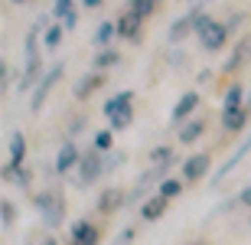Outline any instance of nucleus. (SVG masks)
I'll return each instance as SVG.
<instances>
[{"instance_id": "nucleus-1", "label": "nucleus", "mask_w": 251, "mask_h": 245, "mask_svg": "<svg viewBox=\"0 0 251 245\" xmlns=\"http://www.w3.org/2000/svg\"><path fill=\"white\" fill-rule=\"evenodd\" d=\"M33 206H36L39 219H43L49 229L62 226V219H65V199L59 196L56 190H39L36 199H33Z\"/></svg>"}, {"instance_id": "nucleus-2", "label": "nucleus", "mask_w": 251, "mask_h": 245, "mask_svg": "<svg viewBox=\"0 0 251 245\" xmlns=\"http://www.w3.org/2000/svg\"><path fill=\"white\" fill-rule=\"evenodd\" d=\"M104 177V154L95 151V147H88V151H82V161H78V167H75V187L85 190L92 187L95 180Z\"/></svg>"}, {"instance_id": "nucleus-3", "label": "nucleus", "mask_w": 251, "mask_h": 245, "mask_svg": "<svg viewBox=\"0 0 251 245\" xmlns=\"http://www.w3.org/2000/svg\"><path fill=\"white\" fill-rule=\"evenodd\" d=\"M7 151H10V161L3 163V183H13L17 170H23V161H26V134L13 131V134H10Z\"/></svg>"}, {"instance_id": "nucleus-4", "label": "nucleus", "mask_w": 251, "mask_h": 245, "mask_svg": "<svg viewBox=\"0 0 251 245\" xmlns=\"http://www.w3.org/2000/svg\"><path fill=\"white\" fill-rule=\"evenodd\" d=\"M209 170H212V154H209V151H196L193 157L183 161L179 177L186 180V183H199L202 177H209Z\"/></svg>"}, {"instance_id": "nucleus-5", "label": "nucleus", "mask_w": 251, "mask_h": 245, "mask_svg": "<svg viewBox=\"0 0 251 245\" xmlns=\"http://www.w3.org/2000/svg\"><path fill=\"white\" fill-rule=\"evenodd\" d=\"M228 43V23H219V20H209L202 29H199V46L205 53H219Z\"/></svg>"}, {"instance_id": "nucleus-6", "label": "nucleus", "mask_w": 251, "mask_h": 245, "mask_svg": "<svg viewBox=\"0 0 251 245\" xmlns=\"http://www.w3.org/2000/svg\"><path fill=\"white\" fill-rule=\"evenodd\" d=\"M62 72H65V66H62V62H56V66H52V69L46 72V76H43V79L36 82V88H33V98H29V108H33V111H39V108L46 105L49 92H52V85H56L59 79H62Z\"/></svg>"}, {"instance_id": "nucleus-7", "label": "nucleus", "mask_w": 251, "mask_h": 245, "mask_svg": "<svg viewBox=\"0 0 251 245\" xmlns=\"http://www.w3.org/2000/svg\"><path fill=\"white\" fill-rule=\"evenodd\" d=\"M199 102H202V98H199V92H183L176 98V105H173V111H170V124H186L189 118H193L196 114V108H199Z\"/></svg>"}, {"instance_id": "nucleus-8", "label": "nucleus", "mask_w": 251, "mask_h": 245, "mask_svg": "<svg viewBox=\"0 0 251 245\" xmlns=\"http://www.w3.org/2000/svg\"><path fill=\"white\" fill-rule=\"evenodd\" d=\"M78 161H82V151L75 147V141H62V147L56 151V163H52L56 177H65V173H72V170L78 167Z\"/></svg>"}, {"instance_id": "nucleus-9", "label": "nucleus", "mask_w": 251, "mask_h": 245, "mask_svg": "<svg viewBox=\"0 0 251 245\" xmlns=\"http://www.w3.org/2000/svg\"><path fill=\"white\" fill-rule=\"evenodd\" d=\"M127 203V190L121 187H108L98 193V203H95V209L101 213V216H111V213H118V209Z\"/></svg>"}, {"instance_id": "nucleus-10", "label": "nucleus", "mask_w": 251, "mask_h": 245, "mask_svg": "<svg viewBox=\"0 0 251 245\" xmlns=\"http://www.w3.org/2000/svg\"><path fill=\"white\" fill-rule=\"evenodd\" d=\"M114 23H118V36L121 39H130V43H137L140 39V29H144V17H140V13H134V10H124L121 17L114 20Z\"/></svg>"}, {"instance_id": "nucleus-11", "label": "nucleus", "mask_w": 251, "mask_h": 245, "mask_svg": "<svg viewBox=\"0 0 251 245\" xmlns=\"http://www.w3.org/2000/svg\"><path fill=\"white\" fill-rule=\"evenodd\" d=\"M69 242H85V245H98L101 242V232L92 219H75L72 229H69Z\"/></svg>"}, {"instance_id": "nucleus-12", "label": "nucleus", "mask_w": 251, "mask_h": 245, "mask_svg": "<svg viewBox=\"0 0 251 245\" xmlns=\"http://www.w3.org/2000/svg\"><path fill=\"white\" fill-rule=\"evenodd\" d=\"M167 209H170V199L167 196H160V193H153V196H147L144 203H140V219L144 222H157V219L167 216Z\"/></svg>"}, {"instance_id": "nucleus-13", "label": "nucleus", "mask_w": 251, "mask_h": 245, "mask_svg": "<svg viewBox=\"0 0 251 245\" xmlns=\"http://www.w3.org/2000/svg\"><path fill=\"white\" fill-rule=\"evenodd\" d=\"M104 79H108V76H104V72H98V69H95V72H85V76L78 79V82H75L72 95L78 98V102H85V98H88L92 92H98V88L104 85Z\"/></svg>"}, {"instance_id": "nucleus-14", "label": "nucleus", "mask_w": 251, "mask_h": 245, "mask_svg": "<svg viewBox=\"0 0 251 245\" xmlns=\"http://www.w3.org/2000/svg\"><path fill=\"white\" fill-rule=\"evenodd\" d=\"M248 151H251V131H248V137H245V141H242V144H238V147L232 151V157H228V161H225L222 167H219V173H215V180H212V187H219V180H225V177H228V173H232V170L245 161V154H248Z\"/></svg>"}, {"instance_id": "nucleus-15", "label": "nucleus", "mask_w": 251, "mask_h": 245, "mask_svg": "<svg viewBox=\"0 0 251 245\" xmlns=\"http://www.w3.org/2000/svg\"><path fill=\"white\" fill-rule=\"evenodd\" d=\"M248 121H251V105H242V108H235V111H222V128L228 134H238Z\"/></svg>"}, {"instance_id": "nucleus-16", "label": "nucleus", "mask_w": 251, "mask_h": 245, "mask_svg": "<svg viewBox=\"0 0 251 245\" xmlns=\"http://www.w3.org/2000/svg\"><path fill=\"white\" fill-rule=\"evenodd\" d=\"M202 134H205V121H202V118H189L186 124H179L176 141H179V144H196Z\"/></svg>"}, {"instance_id": "nucleus-17", "label": "nucleus", "mask_w": 251, "mask_h": 245, "mask_svg": "<svg viewBox=\"0 0 251 245\" xmlns=\"http://www.w3.org/2000/svg\"><path fill=\"white\" fill-rule=\"evenodd\" d=\"M242 105H248L245 102V85L232 82L228 88H225V95H222V111H235V108H242Z\"/></svg>"}, {"instance_id": "nucleus-18", "label": "nucleus", "mask_w": 251, "mask_h": 245, "mask_svg": "<svg viewBox=\"0 0 251 245\" xmlns=\"http://www.w3.org/2000/svg\"><path fill=\"white\" fill-rule=\"evenodd\" d=\"M189 33H196V29H193V10H189L186 17H179L176 23H173V27H170L167 39H170V43H173V46H176V43H183V39H186Z\"/></svg>"}, {"instance_id": "nucleus-19", "label": "nucleus", "mask_w": 251, "mask_h": 245, "mask_svg": "<svg viewBox=\"0 0 251 245\" xmlns=\"http://www.w3.org/2000/svg\"><path fill=\"white\" fill-rule=\"evenodd\" d=\"M130 105H134V92H130V88H121L118 95H111V98L104 102V108H101V111L108 114V118H111L114 111H121V108H130Z\"/></svg>"}, {"instance_id": "nucleus-20", "label": "nucleus", "mask_w": 251, "mask_h": 245, "mask_svg": "<svg viewBox=\"0 0 251 245\" xmlns=\"http://www.w3.org/2000/svg\"><path fill=\"white\" fill-rule=\"evenodd\" d=\"M248 53H251V39H242V43L235 46V53L228 56V62H225V69H222V72H238V69L245 66V59H248Z\"/></svg>"}, {"instance_id": "nucleus-21", "label": "nucleus", "mask_w": 251, "mask_h": 245, "mask_svg": "<svg viewBox=\"0 0 251 245\" xmlns=\"http://www.w3.org/2000/svg\"><path fill=\"white\" fill-rule=\"evenodd\" d=\"M114 36H118V23H114V20H104V23H98V29H95V46L108 49Z\"/></svg>"}, {"instance_id": "nucleus-22", "label": "nucleus", "mask_w": 251, "mask_h": 245, "mask_svg": "<svg viewBox=\"0 0 251 245\" xmlns=\"http://www.w3.org/2000/svg\"><path fill=\"white\" fill-rule=\"evenodd\" d=\"M121 62V53L118 49H98V56L92 59V69H98V72H104V69H111V66H118Z\"/></svg>"}, {"instance_id": "nucleus-23", "label": "nucleus", "mask_w": 251, "mask_h": 245, "mask_svg": "<svg viewBox=\"0 0 251 245\" xmlns=\"http://www.w3.org/2000/svg\"><path fill=\"white\" fill-rule=\"evenodd\" d=\"M183 190H186V180H183V177H167V180L157 187V193H160V196H167L170 203H173V199H176Z\"/></svg>"}, {"instance_id": "nucleus-24", "label": "nucleus", "mask_w": 251, "mask_h": 245, "mask_svg": "<svg viewBox=\"0 0 251 245\" xmlns=\"http://www.w3.org/2000/svg\"><path fill=\"white\" fill-rule=\"evenodd\" d=\"M130 124H134V105L114 111L111 118H108V128H111V131H124V128H130Z\"/></svg>"}, {"instance_id": "nucleus-25", "label": "nucleus", "mask_w": 251, "mask_h": 245, "mask_svg": "<svg viewBox=\"0 0 251 245\" xmlns=\"http://www.w3.org/2000/svg\"><path fill=\"white\" fill-rule=\"evenodd\" d=\"M92 147L101 154H111L114 151V131L111 128H104V131H95L92 134Z\"/></svg>"}, {"instance_id": "nucleus-26", "label": "nucleus", "mask_w": 251, "mask_h": 245, "mask_svg": "<svg viewBox=\"0 0 251 245\" xmlns=\"http://www.w3.org/2000/svg\"><path fill=\"white\" fill-rule=\"evenodd\" d=\"M62 36H65V27H62V23H52V27H49L46 33H43V46H49V49H59Z\"/></svg>"}, {"instance_id": "nucleus-27", "label": "nucleus", "mask_w": 251, "mask_h": 245, "mask_svg": "<svg viewBox=\"0 0 251 245\" xmlns=\"http://www.w3.org/2000/svg\"><path fill=\"white\" fill-rule=\"evenodd\" d=\"M176 161V151L170 147V144H157L153 151H150V163H170Z\"/></svg>"}, {"instance_id": "nucleus-28", "label": "nucleus", "mask_w": 251, "mask_h": 245, "mask_svg": "<svg viewBox=\"0 0 251 245\" xmlns=\"http://www.w3.org/2000/svg\"><path fill=\"white\" fill-rule=\"evenodd\" d=\"M157 3H160V0H127V7L134 10V13H140V17H144V20H147L150 13L157 10Z\"/></svg>"}, {"instance_id": "nucleus-29", "label": "nucleus", "mask_w": 251, "mask_h": 245, "mask_svg": "<svg viewBox=\"0 0 251 245\" xmlns=\"http://www.w3.org/2000/svg\"><path fill=\"white\" fill-rule=\"evenodd\" d=\"M13 219H17V209H13V203H10V199H0V226L10 229V226H13Z\"/></svg>"}, {"instance_id": "nucleus-30", "label": "nucleus", "mask_w": 251, "mask_h": 245, "mask_svg": "<svg viewBox=\"0 0 251 245\" xmlns=\"http://www.w3.org/2000/svg\"><path fill=\"white\" fill-rule=\"evenodd\" d=\"M72 10H75V0H52V17H56L59 23H62Z\"/></svg>"}, {"instance_id": "nucleus-31", "label": "nucleus", "mask_w": 251, "mask_h": 245, "mask_svg": "<svg viewBox=\"0 0 251 245\" xmlns=\"http://www.w3.org/2000/svg\"><path fill=\"white\" fill-rule=\"evenodd\" d=\"M13 183H17L20 190H29V187H33V170H26V167H23V170H17Z\"/></svg>"}, {"instance_id": "nucleus-32", "label": "nucleus", "mask_w": 251, "mask_h": 245, "mask_svg": "<svg viewBox=\"0 0 251 245\" xmlns=\"http://www.w3.org/2000/svg\"><path fill=\"white\" fill-rule=\"evenodd\" d=\"M124 161H127L124 154H104V173H111V170H118Z\"/></svg>"}, {"instance_id": "nucleus-33", "label": "nucleus", "mask_w": 251, "mask_h": 245, "mask_svg": "<svg viewBox=\"0 0 251 245\" xmlns=\"http://www.w3.org/2000/svg\"><path fill=\"white\" fill-rule=\"evenodd\" d=\"M134 236H137V229H134V226H124L121 232H118V245H130V242H134Z\"/></svg>"}, {"instance_id": "nucleus-34", "label": "nucleus", "mask_w": 251, "mask_h": 245, "mask_svg": "<svg viewBox=\"0 0 251 245\" xmlns=\"http://www.w3.org/2000/svg\"><path fill=\"white\" fill-rule=\"evenodd\" d=\"M238 203H242L245 209H251V183H245L242 193H238Z\"/></svg>"}, {"instance_id": "nucleus-35", "label": "nucleus", "mask_w": 251, "mask_h": 245, "mask_svg": "<svg viewBox=\"0 0 251 245\" xmlns=\"http://www.w3.org/2000/svg\"><path fill=\"white\" fill-rule=\"evenodd\" d=\"M82 128H85V118H75V121L69 124V137H65V141H75V134L82 131Z\"/></svg>"}, {"instance_id": "nucleus-36", "label": "nucleus", "mask_w": 251, "mask_h": 245, "mask_svg": "<svg viewBox=\"0 0 251 245\" xmlns=\"http://www.w3.org/2000/svg\"><path fill=\"white\" fill-rule=\"evenodd\" d=\"M10 79H13L10 76V62H3V66H0V85H3V92L10 88Z\"/></svg>"}, {"instance_id": "nucleus-37", "label": "nucleus", "mask_w": 251, "mask_h": 245, "mask_svg": "<svg viewBox=\"0 0 251 245\" xmlns=\"http://www.w3.org/2000/svg\"><path fill=\"white\" fill-rule=\"evenodd\" d=\"M75 23H78V13L72 10V13H69V17L62 20V27H65V29H75Z\"/></svg>"}, {"instance_id": "nucleus-38", "label": "nucleus", "mask_w": 251, "mask_h": 245, "mask_svg": "<svg viewBox=\"0 0 251 245\" xmlns=\"http://www.w3.org/2000/svg\"><path fill=\"white\" fill-rule=\"evenodd\" d=\"M101 3H104V0H82V7H88V10H98Z\"/></svg>"}, {"instance_id": "nucleus-39", "label": "nucleus", "mask_w": 251, "mask_h": 245, "mask_svg": "<svg viewBox=\"0 0 251 245\" xmlns=\"http://www.w3.org/2000/svg\"><path fill=\"white\" fill-rule=\"evenodd\" d=\"M39 245H59V239H56V236H46V239H43Z\"/></svg>"}, {"instance_id": "nucleus-40", "label": "nucleus", "mask_w": 251, "mask_h": 245, "mask_svg": "<svg viewBox=\"0 0 251 245\" xmlns=\"http://www.w3.org/2000/svg\"><path fill=\"white\" fill-rule=\"evenodd\" d=\"M10 3H29V0H10Z\"/></svg>"}, {"instance_id": "nucleus-41", "label": "nucleus", "mask_w": 251, "mask_h": 245, "mask_svg": "<svg viewBox=\"0 0 251 245\" xmlns=\"http://www.w3.org/2000/svg\"><path fill=\"white\" fill-rule=\"evenodd\" d=\"M189 245H209V242H189Z\"/></svg>"}, {"instance_id": "nucleus-42", "label": "nucleus", "mask_w": 251, "mask_h": 245, "mask_svg": "<svg viewBox=\"0 0 251 245\" xmlns=\"http://www.w3.org/2000/svg\"><path fill=\"white\" fill-rule=\"evenodd\" d=\"M69 245H85V242H69Z\"/></svg>"}, {"instance_id": "nucleus-43", "label": "nucleus", "mask_w": 251, "mask_h": 245, "mask_svg": "<svg viewBox=\"0 0 251 245\" xmlns=\"http://www.w3.org/2000/svg\"><path fill=\"white\" fill-rule=\"evenodd\" d=\"M248 229H251V222H248Z\"/></svg>"}, {"instance_id": "nucleus-44", "label": "nucleus", "mask_w": 251, "mask_h": 245, "mask_svg": "<svg viewBox=\"0 0 251 245\" xmlns=\"http://www.w3.org/2000/svg\"><path fill=\"white\" fill-rule=\"evenodd\" d=\"M114 245H118V242H114Z\"/></svg>"}]
</instances>
